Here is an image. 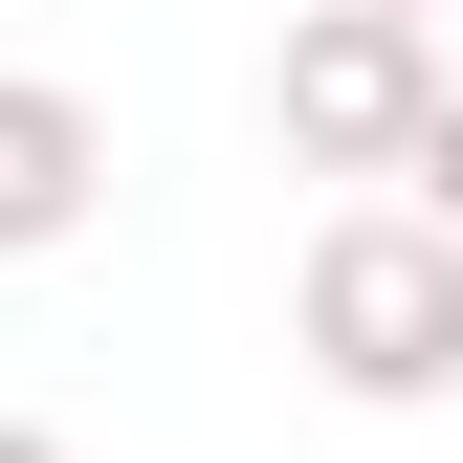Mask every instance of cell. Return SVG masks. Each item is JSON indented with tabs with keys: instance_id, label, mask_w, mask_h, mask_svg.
<instances>
[{
	"instance_id": "5",
	"label": "cell",
	"mask_w": 463,
	"mask_h": 463,
	"mask_svg": "<svg viewBox=\"0 0 463 463\" xmlns=\"http://www.w3.org/2000/svg\"><path fill=\"white\" fill-rule=\"evenodd\" d=\"M0 463H67V441H44V420H0Z\"/></svg>"
},
{
	"instance_id": "6",
	"label": "cell",
	"mask_w": 463,
	"mask_h": 463,
	"mask_svg": "<svg viewBox=\"0 0 463 463\" xmlns=\"http://www.w3.org/2000/svg\"><path fill=\"white\" fill-rule=\"evenodd\" d=\"M420 23H441V0H420Z\"/></svg>"
},
{
	"instance_id": "4",
	"label": "cell",
	"mask_w": 463,
	"mask_h": 463,
	"mask_svg": "<svg viewBox=\"0 0 463 463\" xmlns=\"http://www.w3.org/2000/svg\"><path fill=\"white\" fill-rule=\"evenodd\" d=\"M420 199H441V221H463V89H441V133H420Z\"/></svg>"
},
{
	"instance_id": "3",
	"label": "cell",
	"mask_w": 463,
	"mask_h": 463,
	"mask_svg": "<svg viewBox=\"0 0 463 463\" xmlns=\"http://www.w3.org/2000/svg\"><path fill=\"white\" fill-rule=\"evenodd\" d=\"M89 199H110V133H89V89H44V67H0V265H44V243H89Z\"/></svg>"
},
{
	"instance_id": "2",
	"label": "cell",
	"mask_w": 463,
	"mask_h": 463,
	"mask_svg": "<svg viewBox=\"0 0 463 463\" xmlns=\"http://www.w3.org/2000/svg\"><path fill=\"white\" fill-rule=\"evenodd\" d=\"M265 133L309 155V177H420V133H441V23H420V0H309L287 67H265Z\"/></svg>"
},
{
	"instance_id": "1",
	"label": "cell",
	"mask_w": 463,
	"mask_h": 463,
	"mask_svg": "<svg viewBox=\"0 0 463 463\" xmlns=\"http://www.w3.org/2000/svg\"><path fill=\"white\" fill-rule=\"evenodd\" d=\"M287 354H309L331 397H375V420L463 397V221H441V199H375V221H331V243L287 265Z\"/></svg>"
}]
</instances>
